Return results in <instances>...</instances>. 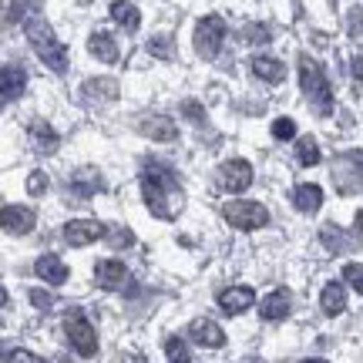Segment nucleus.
Masks as SVG:
<instances>
[{
    "label": "nucleus",
    "instance_id": "nucleus-18",
    "mask_svg": "<svg viewBox=\"0 0 363 363\" xmlns=\"http://www.w3.org/2000/svg\"><path fill=\"white\" fill-rule=\"evenodd\" d=\"M252 74L266 84H283L286 81V67L283 61H276V57H266V54H256L252 57Z\"/></svg>",
    "mask_w": 363,
    "mask_h": 363
},
{
    "label": "nucleus",
    "instance_id": "nucleus-13",
    "mask_svg": "<svg viewBox=\"0 0 363 363\" xmlns=\"http://www.w3.org/2000/svg\"><path fill=\"white\" fill-rule=\"evenodd\" d=\"M252 303H256V289H252V286H229V289L219 293V310L229 313V316L246 313Z\"/></svg>",
    "mask_w": 363,
    "mask_h": 363
},
{
    "label": "nucleus",
    "instance_id": "nucleus-31",
    "mask_svg": "<svg viewBox=\"0 0 363 363\" xmlns=\"http://www.w3.org/2000/svg\"><path fill=\"white\" fill-rule=\"evenodd\" d=\"M148 51L158 54V57H172V38H165V34H162V38H152L148 40Z\"/></svg>",
    "mask_w": 363,
    "mask_h": 363
},
{
    "label": "nucleus",
    "instance_id": "nucleus-7",
    "mask_svg": "<svg viewBox=\"0 0 363 363\" xmlns=\"http://www.w3.org/2000/svg\"><path fill=\"white\" fill-rule=\"evenodd\" d=\"M219 185L225 192H246L249 185H252V165H249L246 158H229V162H222L219 165Z\"/></svg>",
    "mask_w": 363,
    "mask_h": 363
},
{
    "label": "nucleus",
    "instance_id": "nucleus-14",
    "mask_svg": "<svg viewBox=\"0 0 363 363\" xmlns=\"http://www.w3.org/2000/svg\"><path fill=\"white\" fill-rule=\"evenodd\" d=\"M24 84H27L24 67H17V65H4V74H0V98H4V104L17 101V98L24 94Z\"/></svg>",
    "mask_w": 363,
    "mask_h": 363
},
{
    "label": "nucleus",
    "instance_id": "nucleus-8",
    "mask_svg": "<svg viewBox=\"0 0 363 363\" xmlns=\"http://www.w3.org/2000/svg\"><path fill=\"white\" fill-rule=\"evenodd\" d=\"M65 242L67 246H91V242H98V239H104L108 235V225L98 219H71L65 225Z\"/></svg>",
    "mask_w": 363,
    "mask_h": 363
},
{
    "label": "nucleus",
    "instance_id": "nucleus-2",
    "mask_svg": "<svg viewBox=\"0 0 363 363\" xmlns=\"http://www.w3.org/2000/svg\"><path fill=\"white\" fill-rule=\"evenodd\" d=\"M24 34H27V40H30L34 54L44 61V67H51L54 74H65L67 71V48L57 40L54 27L48 24L44 17L30 13V17L24 21Z\"/></svg>",
    "mask_w": 363,
    "mask_h": 363
},
{
    "label": "nucleus",
    "instance_id": "nucleus-24",
    "mask_svg": "<svg viewBox=\"0 0 363 363\" xmlns=\"http://www.w3.org/2000/svg\"><path fill=\"white\" fill-rule=\"evenodd\" d=\"M296 162L299 165H306V169L320 162V145L313 142V135H303V138L296 142Z\"/></svg>",
    "mask_w": 363,
    "mask_h": 363
},
{
    "label": "nucleus",
    "instance_id": "nucleus-36",
    "mask_svg": "<svg viewBox=\"0 0 363 363\" xmlns=\"http://www.w3.org/2000/svg\"><path fill=\"white\" fill-rule=\"evenodd\" d=\"M357 229H360V233H363V208H360V212H357Z\"/></svg>",
    "mask_w": 363,
    "mask_h": 363
},
{
    "label": "nucleus",
    "instance_id": "nucleus-5",
    "mask_svg": "<svg viewBox=\"0 0 363 363\" xmlns=\"http://www.w3.org/2000/svg\"><path fill=\"white\" fill-rule=\"evenodd\" d=\"M222 40H225V21L219 13H206L199 24H195V51L206 61H216L222 51Z\"/></svg>",
    "mask_w": 363,
    "mask_h": 363
},
{
    "label": "nucleus",
    "instance_id": "nucleus-15",
    "mask_svg": "<svg viewBox=\"0 0 363 363\" xmlns=\"http://www.w3.org/2000/svg\"><path fill=\"white\" fill-rule=\"evenodd\" d=\"M88 51H91V57H98L101 65H115L118 61V44H115V38H111L108 30H94V34H91Z\"/></svg>",
    "mask_w": 363,
    "mask_h": 363
},
{
    "label": "nucleus",
    "instance_id": "nucleus-17",
    "mask_svg": "<svg viewBox=\"0 0 363 363\" xmlns=\"http://www.w3.org/2000/svg\"><path fill=\"white\" fill-rule=\"evenodd\" d=\"M81 98L84 101H118V81L111 78H91L81 84Z\"/></svg>",
    "mask_w": 363,
    "mask_h": 363
},
{
    "label": "nucleus",
    "instance_id": "nucleus-37",
    "mask_svg": "<svg viewBox=\"0 0 363 363\" xmlns=\"http://www.w3.org/2000/svg\"><path fill=\"white\" fill-rule=\"evenodd\" d=\"M303 363H330V360H320V357H313V360H303Z\"/></svg>",
    "mask_w": 363,
    "mask_h": 363
},
{
    "label": "nucleus",
    "instance_id": "nucleus-16",
    "mask_svg": "<svg viewBox=\"0 0 363 363\" xmlns=\"http://www.w3.org/2000/svg\"><path fill=\"white\" fill-rule=\"evenodd\" d=\"M34 272H38L40 279L48 286H61V283H67V266L54 252H48V256H40L38 262H34Z\"/></svg>",
    "mask_w": 363,
    "mask_h": 363
},
{
    "label": "nucleus",
    "instance_id": "nucleus-26",
    "mask_svg": "<svg viewBox=\"0 0 363 363\" xmlns=\"http://www.w3.org/2000/svg\"><path fill=\"white\" fill-rule=\"evenodd\" d=\"M165 357L172 363H192V353H189V343L182 337H169L165 340Z\"/></svg>",
    "mask_w": 363,
    "mask_h": 363
},
{
    "label": "nucleus",
    "instance_id": "nucleus-6",
    "mask_svg": "<svg viewBox=\"0 0 363 363\" xmlns=\"http://www.w3.org/2000/svg\"><path fill=\"white\" fill-rule=\"evenodd\" d=\"M65 333L71 340V347L81 353V357H94L98 353V333H94V326L84 313H67L65 316Z\"/></svg>",
    "mask_w": 363,
    "mask_h": 363
},
{
    "label": "nucleus",
    "instance_id": "nucleus-27",
    "mask_svg": "<svg viewBox=\"0 0 363 363\" xmlns=\"http://www.w3.org/2000/svg\"><path fill=\"white\" fill-rule=\"evenodd\" d=\"M343 283L357 289V293H363V262H347L343 266Z\"/></svg>",
    "mask_w": 363,
    "mask_h": 363
},
{
    "label": "nucleus",
    "instance_id": "nucleus-12",
    "mask_svg": "<svg viewBox=\"0 0 363 363\" xmlns=\"http://www.w3.org/2000/svg\"><path fill=\"white\" fill-rule=\"evenodd\" d=\"M189 340H195L199 347H208V350H219L225 347V330H222L216 320H192L189 323Z\"/></svg>",
    "mask_w": 363,
    "mask_h": 363
},
{
    "label": "nucleus",
    "instance_id": "nucleus-25",
    "mask_svg": "<svg viewBox=\"0 0 363 363\" xmlns=\"http://www.w3.org/2000/svg\"><path fill=\"white\" fill-rule=\"evenodd\" d=\"M30 138H34V145H38V148H44V152H54V148H57V135H54L51 125H44V121H34Z\"/></svg>",
    "mask_w": 363,
    "mask_h": 363
},
{
    "label": "nucleus",
    "instance_id": "nucleus-19",
    "mask_svg": "<svg viewBox=\"0 0 363 363\" xmlns=\"http://www.w3.org/2000/svg\"><path fill=\"white\" fill-rule=\"evenodd\" d=\"M289 313V293L286 289H272L259 299V316L262 320H283Z\"/></svg>",
    "mask_w": 363,
    "mask_h": 363
},
{
    "label": "nucleus",
    "instance_id": "nucleus-29",
    "mask_svg": "<svg viewBox=\"0 0 363 363\" xmlns=\"http://www.w3.org/2000/svg\"><path fill=\"white\" fill-rule=\"evenodd\" d=\"M48 182H51V179H48L40 169L30 172V175H27V192H30V195H44V192H48Z\"/></svg>",
    "mask_w": 363,
    "mask_h": 363
},
{
    "label": "nucleus",
    "instance_id": "nucleus-21",
    "mask_svg": "<svg viewBox=\"0 0 363 363\" xmlns=\"http://www.w3.org/2000/svg\"><path fill=\"white\" fill-rule=\"evenodd\" d=\"M320 306H323L326 316H340L347 310V286L343 283H326L323 293H320Z\"/></svg>",
    "mask_w": 363,
    "mask_h": 363
},
{
    "label": "nucleus",
    "instance_id": "nucleus-35",
    "mask_svg": "<svg viewBox=\"0 0 363 363\" xmlns=\"http://www.w3.org/2000/svg\"><path fill=\"white\" fill-rule=\"evenodd\" d=\"M353 78L363 81V57H353Z\"/></svg>",
    "mask_w": 363,
    "mask_h": 363
},
{
    "label": "nucleus",
    "instance_id": "nucleus-23",
    "mask_svg": "<svg viewBox=\"0 0 363 363\" xmlns=\"http://www.w3.org/2000/svg\"><path fill=\"white\" fill-rule=\"evenodd\" d=\"M71 189L78 195H94L98 189H101V175L94 169H78L74 172V179H71Z\"/></svg>",
    "mask_w": 363,
    "mask_h": 363
},
{
    "label": "nucleus",
    "instance_id": "nucleus-10",
    "mask_svg": "<svg viewBox=\"0 0 363 363\" xmlns=\"http://www.w3.org/2000/svg\"><path fill=\"white\" fill-rule=\"evenodd\" d=\"M138 135L152 138V142H175L179 138V125L169 115H145L138 118Z\"/></svg>",
    "mask_w": 363,
    "mask_h": 363
},
{
    "label": "nucleus",
    "instance_id": "nucleus-20",
    "mask_svg": "<svg viewBox=\"0 0 363 363\" xmlns=\"http://www.w3.org/2000/svg\"><path fill=\"white\" fill-rule=\"evenodd\" d=\"M111 21L118 27H125L128 34H135L138 24H142V13H138V7L131 0H111Z\"/></svg>",
    "mask_w": 363,
    "mask_h": 363
},
{
    "label": "nucleus",
    "instance_id": "nucleus-30",
    "mask_svg": "<svg viewBox=\"0 0 363 363\" xmlns=\"http://www.w3.org/2000/svg\"><path fill=\"white\" fill-rule=\"evenodd\" d=\"M4 363H48V360H40V357H34V353L30 350H21V347H17V350H7L4 353Z\"/></svg>",
    "mask_w": 363,
    "mask_h": 363
},
{
    "label": "nucleus",
    "instance_id": "nucleus-1",
    "mask_svg": "<svg viewBox=\"0 0 363 363\" xmlns=\"http://www.w3.org/2000/svg\"><path fill=\"white\" fill-rule=\"evenodd\" d=\"M142 195L148 212L158 216V219H175L182 212V202H185L175 172L169 165H158V162L142 169Z\"/></svg>",
    "mask_w": 363,
    "mask_h": 363
},
{
    "label": "nucleus",
    "instance_id": "nucleus-22",
    "mask_svg": "<svg viewBox=\"0 0 363 363\" xmlns=\"http://www.w3.org/2000/svg\"><path fill=\"white\" fill-rule=\"evenodd\" d=\"M293 206H296L299 212H316V208L323 206V189H320V185H313V182L296 185V192H293Z\"/></svg>",
    "mask_w": 363,
    "mask_h": 363
},
{
    "label": "nucleus",
    "instance_id": "nucleus-34",
    "mask_svg": "<svg viewBox=\"0 0 363 363\" xmlns=\"http://www.w3.org/2000/svg\"><path fill=\"white\" fill-rule=\"evenodd\" d=\"M185 115L195 118V121H202V118H206V115H202V108H199V104H192V101H185Z\"/></svg>",
    "mask_w": 363,
    "mask_h": 363
},
{
    "label": "nucleus",
    "instance_id": "nucleus-3",
    "mask_svg": "<svg viewBox=\"0 0 363 363\" xmlns=\"http://www.w3.org/2000/svg\"><path fill=\"white\" fill-rule=\"evenodd\" d=\"M299 84H303V94L310 98V104L316 108V115H330L333 111V88L326 81L323 67L316 65L313 57H299Z\"/></svg>",
    "mask_w": 363,
    "mask_h": 363
},
{
    "label": "nucleus",
    "instance_id": "nucleus-11",
    "mask_svg": "<svg viewBox=\"0 0 363 363\" xmlns=\"http://www.w3.org/2000/svg\"><path fill=\"white\" fill-rule=\"evenodd\" d=\"M94 279H98L101 289L115 293V289H121V286L128 283V266L121 259H98L94 262Z\"/></svg>",
    "mask_w": 363,
    "mask_h": 363
},
{
    "label": "nucleus",
    "instance_id": "nucleus-4",
    "mask_svg": "<svg viewBox=\"0 0 363 363\" xmlns=\"http://www.w3.org/2000/svg\"><path fill=\"white\" fill-rule=\"evenodd\" d=\"M222 216L233 229H242V233H252V229H262L269 222V208L262 202H249V199H233L222 206Z\"/></svg>",
    "mask_w": 363,
    "mask_h": 363
},
{
    "label": "nucleus",
    "instance_id": "nucleus-9",
    "mask_svg": "<svg viewBox=\"0 0 363 363\" xmlns=\"http://www.w3.org/2000/svg\"><path fill=\"white\" fill-rule=\"evenodd\" d=\"M0 225H4L7 235H27L38 225V216L27 206H4L0 208Z\"/></svg>",
    "mask_w": 363,
    "mask_h": 363
},
{
    "label": "nucleus",
    "instance_id": "nucleus-32",
    "mask_svg": "<svg viewBox=\"0 0 363 363\" xmlns=\"http://www.w3.org/2000/svg\"><path fill=\"white\" fill-rule=\"evenodd\" d=\"M30 303H34L38 310H51L54 296H51V293H44V289H30Z\"/></svg>",
    "mask_w": 363,
    "mask_h": 363
},
{
    "label": "nucleus",
    "instance_id": "nucleus-28",
    "mask_svg": "<svg viewBox=\"0 0 363 363\" xmlns=\"http://www.w3.org/2000/svg\"><path fill=\"white\" fill-rule=\"evenodd\" d=\"M272 138H279V142L296 138V121H293V118H276V121H272Z\"/></svg>",
    "mask_w": 363,
    "mask_h": 363
},
{
    "label": "nucleus",
    "instance_id": "nucleus-33",
    "mask_svg": "<svg viewBox=\"0 0 363 363\" xmlns=\"http://www.w3.org/2000/svg\"><path fill=\"white\" fill-rule=\"evenodd\" d=\"M111 242H115V249L131 246V242H135V235H131V229H111Z\"/></svg>",
    "mask_w": 363,
    "mask_h": 363
}]
</instances>
